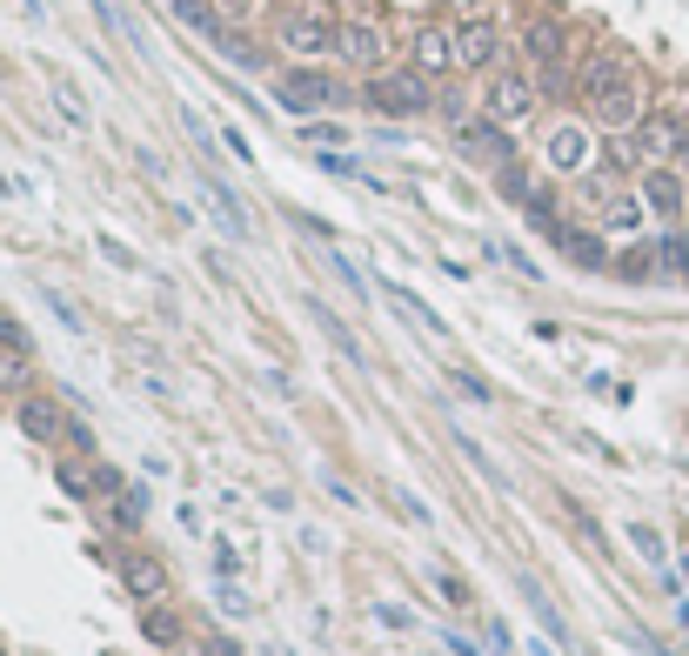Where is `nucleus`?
Returning <instances> with one entry per match:
<instances>
[{
	"label": "nucleus",
	"instance_id": "1",
	"mask_svg": "<svg viewBox=\"0 0 689 656\" xmlns=\"http://www.w3.org/2000/svg\"><path fill=\"white\" fill-rule=\"evenodd\" d=\"M275 34H282V47L295 54V61H328V54H341V21L328 14V8H315V0H295V8H282V21H275Z\"/></svg>",
	"mask_w": 689,
	"mask_h": 656
},
{
	"label": "nucleus",
	"instance_id": "2",
	"mask_svg": "<svg viewBox=\"0 0 689 656\" xmlns=\"http://www.w3.org/2000/svg\"><path fill=\"white\" fill-rule=\"evenodd\" d=\"M362 101H369L375 114L408 121V114H428V108H436V88H428V74H422V67H382V74H369Z\"/></svg>",
	"mask_w": 689,
	"mask_h": 656
},
{
	"label": "nucleus",
	"instance_id": "3",
	"mask_svg": "<svg viewBox=\"0 0 689 656\" xmlns=\"http://www.w3.org/2000/svg\"><path fill=\"white\" fill-rule=\"evenodd\" d=\"M341 101V80L328 74V67H315V61H302V67H288L282 80H275V108L282 114H321V108H335Z\"/></svg>",
	"mask_w": 689,
	"mask_h": 656
},
{
	"label": "nucleus",
	"instance_id": "4",
	"mask_svg": "<svg viewBox=\"0 0 689 656\" xmlns=\"http://www.w3.org/2000/svg\"><path fill=\"white\" fill-rule=\"evenodd\" d=\"M536 101H543V88H536V74H523V67H495L489 95H482L489 121H502V128H523L536 114Z\"/></svg>",
	"mask_w": 689,
	"mask_h": 656
},
{
	"label": "nucleus",
	"instance_id": "5",
	"mask_svg": "<svg viewBox=\"0 0 689 656\" xmlns=\"http://www.w3.org/2000/svg\"><path fill=\"white\" fill-rule=\"evenodd\" d=\"M589 114H595V128H610V134H636L649 114H643V80H636V67L616 80V88H602L595 101H589Z\"/></svg>",
	"mask_w": 689,
	"mask_h": 656
},
{
	"label": "nucleus",
	"instance_id": "6",
	"mask_svg": "<svg viewBox=\"0 0 689 656\" xmlns=\"http://www.w3.org/2000/svg\"><path fill=\"white\" fill-rule=\"evenodd\" d=\"M408 67H422L428 80H436V74H449V67H462V61H456V28H442V21H422V28H415V41H408Z\"/></svg>",
	"mask_w": 689,
	"mask_h": 656
},
{
	"label": "nucleus",
	"instance_id": "7",
	"mask_svg": "<svg viewBox=\"0 0 689 656\" xmlns=\"http://www.w3.org/2000/svg\"><path fill=\"white\" fill-rule=\"evenodd\" d=\"M341 61L362 67V74H382V67H389V34H382V21H341Z\"/></svg>",
	"mask_w": 689,
	"mask_h": 656
},
{
	"label": "nucleus",
	"instance_id": "8",
	"mask_svg": "<svg viewBox=\"0 0 689 656\" xmlns=\"http://www.w3.org/2000/svg\"><path fill=\"white\" fill-rule=\"evenodd\" d=\"M630 141H636V154H643V168H663V161H676V154H682L689 128H682L676 114H649V121H643Z\"/></svg>",
	"mask_w": 689,
	"mask_h": 656
},
{
	"label": "nucleus",
	"instance_id": "9",
	"mask_svg": "<svg viewBox=\"0 0 689 656\" xmlns=\"http://www.w3.org/2000/svg\"><path fill=\"white\" fill-rule=\"evenodd\" d=\"M456 141H462V154H475V161H489V168H508L515 161V141H508V128L502 121H456Z\"/></svg>",
	"mask_w": 689,
	"mask_h": 656
},
{
	"label": "nucleus",
	"instance_id": "10",
	"mask_svg": "<svg viewBox=\"0 0 689 656\" xmlns=\"http://www.w3.org/2000/svg\"><path fill=\"white\" fill-rule=\"evenodd\" d=\"M121 590H128L134 603H161V597H167V562H161L154 549H128V556H121Z\"/></svg>",
	"mask_w": 689,
	"mask_h": 656
},
{
	"label": "nucleus",
	"instance_id": "11",
	"mask_svg": "<svg viewBox=\"0 0 689 656\" xmlns=\"http://www.w3.org/2000/svg\"><path fill=\"white\" fill-rule=\"evenodd\" d=\"M495 54H502V28H495L489 14H475V21H462V28H456V61H462L469 74L495 67Z\"/></svg>",
	"mask_w": 689,
	"mask_h": 656
},
{
	"label": "nucleus",
	"instance_id": "12",
	"mask_svg": "<svg viewBox=\"0 0 689 656\" xmlns=\"http://www.w3.org/2000/svg\"><path fill=\"white\" fill-rule=\"evenodd\" d=\"M14 416H21V436H28V442H61V436H67V416H61L54 395H21Z\"/></svg>",
	"mask_w": 689,
	"mask_h": 656
},
{
	"label": "nucleus",
	"instance_id": "13",
	"mask_svg": "<svg viewBox=\"0 0 689 656\" xmlns=\"http://www.w3.org/2000/svg\"><path fill=\"white\" fill-rule=\"evenodd\" d=\"M549 168L556 175H582L589 168V128L582 121H556L549 128Z\"/></svg>",
	"mask_w": 689,
	"mask_h": 656
},
{
	"label": "nucleus",
	"instance_id": "14",
	"mask_svg": "<svg viewBox=\"0 0 689 656\" xmlns=\"http://www.w3.org/2000/svg\"><path fill=\"white\" fill-rule=\"evenodd\" d=\"M643 201H649V215H682V201H689V188H682V175L669 168H643V188H636Z\"/></svg>",
	"mask_w": 689,
	"mask_h": 656
},
{
	"label": "nucleus",
	"instance_id": "15",
	"mask_svg": "<svg viewBox=\"0 0 689 656\" xmlns=\"http://www.w3.org/2000/svg\"><path fill=\"white\" fill-rule=\"evenodd\" d=\"M549 241H556V249H569V262H576V269H610V241L589 234V228H569V221H562Z\"/></svg>",
	"mask_w": 689,
	"mask_h": 656
},
{
	"label": "nucleus",
	"instance_id": "16",
	"mask_svg": "<svg viewBox=\"0 0 689 656\" xmlns=\"http://www.w3.org/2000/svg\"><path fill=\"white\" fill-rule=\"evenodd\" d=\"M523 54L536 61V74H543V67H556V61L569 54V41H562V21H529V41H523Z\"/></svg>",
	"mask_w": 689,
	"mask_h": 656
},
{
	"label": "nucleus",
	"instance_id": "17",
	"mask_svg": "<svg viewBox=\"0 0 689 656\" xmlns=\"http://www.w3.org/2000/svg\"><path fill=\"white\" fill-rule=\"evenodd\" d=\"M201 195H208L215 221H221L234 241H248V208H241V195H234V188H221V182H201Z\"/></svg>",
	"mask_w": 689,
	"mask_h": 656
},
{
	"label": "nucleus",
	"instance_id": "18",
	"mask_svg": "<svg viewBox=\"0 0 689 656\" xmlns=\"http://www.w3.org/2000/svg\"><path fill=\"white\" fill-rule=\"evenodd\" d=\"M389 302H395V308H402L408 321H422V328H428V336H442V342H449V321H442L436 308H428V302H422L415 288H402V282H389Z\"/></svg>",
	"mask_w": 689,
	"mask_h": 656
},
{
	"label": "nucleus",
	"instance_id": "19",
	"mask_svg": "<svg viewBox=\"0 0 689 656\" xmlns=\"http://www.w3.org/2000/svg\"><path fill=\"white\" fill-rule=\"evenodd\" d=\"M643 215H649L643 195H610V208H602V228H610V234H636Z\"/></svg>",
	"mask_w": 689,
	"mask_h": 656
},
{
	"label": "nucleus",
	"instance_id": "20",
	"mask_svg": "<svg viewBox=\"0 0 689 656\" xmlns=\"http://www.w3.org/2000/svg\"><path fill=\"white\" fill-rule=\"evenodd\" d=\"M167 14H175L182 28H195V34H208V41H221L228 28H221V14L208 8V0H167Z\"/></svg>",
	"mask_w": 689,
	"mask_h": 656
},
{
	"label": "nucleus",
	"instance_id": "21",
	"mask_svg": "<svg viewBox=\"0 0 689 656\" xmlns=\"http://www.w3.org/2000/svg\"><path fill=\"white\" fill-rule=\"evenodd\" d=\"M61 489H67V503H95L101 496V469L95 462H61Z\"/></svg>",
	"mask_w": 689,
	"mask_h": 656
},
{
	"label": "nucleus",
	"instance_id": "22",
	"mask_svg": "<svg viewBox=\"0 0 689 656\" xmlns=\"http://www.w3.org/2000/svg\"><path fill=\"white\" fill-rule=\"evenodd\" d=\"M141 630H147V643H161V649H175V643L188 636V630H182V616H175V610H161V603H147Z\"/></svg>",
	"mask_w": 689,
	"mask_h": 656
},
{
	"label": "nucleus",
	"instance_id": "23",
	"mask_svg": "<svg viewBox=\"0 0 689 656\" xmlns=\"http://www.w3.org/2000/svg\"><path fill=\"white\" fill-rule=\"evenodd\" d=\"M308 308H315V321L328 328V342H335L341 356H349V362H369V356H362V342H356V328H349V321H335V308H321V302H308Z\"/></svg>",
	"mask_w": 689,
	"mask_h": 656
},
{
	"label": "nucleus",
	"instance_id": "24",
	"mask_svg": "<svg viewBox=\"0 0 689 656\" xmlns=\"http://www.w3.org/2000/svg\"><path fill=\"white\" fill-rule=\"evenodd\" d=\"M656 262H663L669 282H689V234H663L656 241Z\"/></svg>",
	"mask_w": 689,
	"mask_h": 656
},
{
	"label": "nucleus",
	"instance_id": "25",
	"mask_svg": "<svg viewBox=\"0 0 689 656\" xmlns=\"http://www.w3.org/2000/svg\"><path fill=\"white\" fill-rule=\"evenodd\" d=\"M495 188H502L508 201H523V208L536 201V175L523 168V161H508V168H495Z\"/></svg>",
	"mask_w": 689,
	"mask_h": 656
},
{
	"label": "nucleus",
	"instance_id": "26",
	"mask_svg": "<svg viewBox=\"0 0 689 656\" xmlns=\"http://www.w3.org/2000/svg\"><path fill=\"white\" fill-rule=\"evenodd\" d=\"M141 516H147V496H141V489H121V496L108 503V523H114V529H141Z\"/></svg>",
	"mask_w": 689,
	"mask_h": 656
},
{
	"label": "nucleus",
	"instance_id": "27",
	"mask_svg": "<svg viewBox=\"0 0 689 656\" xmlns=\"http://www.w3.org/2000/svg\"><path fill=\"white\" fill-rule=\"evenodd\" d=\"M616 275L623 282H649V275H663V262H656V249H623L616 255Z\"/></svg>",
	"mask_w": 689,
	"mask_h": 656
},
{
	"label": "nucleus",
	"instance_id": "28",
	"mask_svg": "<svg viewBox=\"0 0 689 656\" xmlns=\"http://www.w3.org/2000/svg\"><path fill=\"white\" fill-rule=\"evenodd\" d=\"M523 597H529V610L543 616V630H549V636H562V616H556V603L543 597V583H536V577H523Z\"/></svg>",
	"mask_w": 689,
	"mask_h": 656
},
{
	"label": "nucleus",
	"instance_id": "29",
	"mask_svg": "<svg viewBox=\"0 0 689 656\" xmlns=\"http://www.w3.org/2000/svg\"><path fill=\"white\" fill-rule=\"evenodd\" d=\"M428 577H436V590H442V597H449L456 610H469V603H475V590H469V583L456 577V569H442V562H436V569H428Z\"/></svg>",
	"mask_w": 689,
	"mask_h": 656
},
{
	"label": "nucleus",
	"instance_id": "30",
	"mask_svg": "<svg viewBox=\"0 0 689 656\" xmlns=\"http://www.w3.org/2000/svg\"><path fill=\"white\" fill-rule=\"evenodd\" d=\"M630 543H636V549H643V562H656V569H663V562H669V549H663V536H656V529H649V523H630Z\"/></svg>",
	"mask_w": 689,
	"mask_h": 656
},
{
	"label": "nucleus",
	"instance_id": "31",
	"mask_svg": "<svg viewBox=\"0 0 689 656\" xmlns=\"http://www.w3.org/2000/svg\"><path fill=\"white\" fill-rule=\"evenodd\" d=\"M215 47H221V54H228L234 67H262V47H254V41H241V34H221Z\"/></svg>",
	"mask_w": 689,
	"mask_h": 656
},
{
	"label": "nucleus",
	"instance_id": "32",
	"mask_svg": "<svg viewBox=\"0 0 689 656\" xmlns=\"http://www.w3.org/2000/svg\"><path fill=\"white\" fill-rule=\"evenodd\" d=\"M215 603H221V616H228V623H241V616H254V610H248V597H241V590H234L228 577H221V590H215Z\"/></svg>",
	"mask_w": 689,
	"mask_h": 656
},
{
	"label": "nucleus",
	"instance_id": "33",
	"mask_svg": "<svg viewBox=\"0 0 689 656\" xmlns=\"http://www.w3.org/2000/svg\"><path fill=\"white\" fill-rule=\"evenodd\" d=\"M28 382V356L21 349H0V389H21Z\"/></svg>",
	"mask_w": 689,
	"mask_h": 656
},
{
	"label": "nucleus",
	"instance_id": "34",
	"mask_svg": "<svg viewBox=\"0 0 689 656\" xmlns=\"http://www.w3.org/2000/svg\"><path fill=\"white\" fill-rule=\"evenodd\" d=\"M449 382H456V389H462L469 402H495V389H489L482 375H469V369H449Z\"/></svg>",
	"mask_w": 689,
	"mask_h": 656
},
{
	"label": "nucleus",
	"instance_id": "35",
	"mask_svg": "<svg viewBox=\"0 0 689 656\" xmlns=\"http://www.w3.org/2000/svg\"><path fill=\"white\" fill-rule=\"evenodd\" d=\"M0 349H21V356H28V328H21L8 308H0Z\"/></svg>",
	"mask_w": 689,
	"mask_h": 656
},
{
	"label": "nucleus",
	"instance_id": "36",
	"mask_svg": "<svg viewBox=\"0 0 689 656\" xmlns=\"http://www.w3.org/2000/svg\"><path fill=\"white\" fill-rule=\"evenodd\" d=\"M54 101H61V114H67V128H88V108L74 101V88H54Z\"/></svg>",
	"mask_w": 689,
	"mask_h": 656
},
{
	"label": "nucleus",
	"instance_id": "37",
	"mask_svg": "<svg viewBox=\"0 0 689 656\" xmlns=\"http://www.w3.org/2000/svg\"><path fill=\"white\" fill-rule=\"evenodd\" d=\"M302 134H308V141H321V147H328V141H335V147H341V141H349V134H341V128H328V121H308Z\"/></svg>",
	"mask_w": 689,
	"mask_h": 656
},
{
	"label": "nucleus",
	"instance_id": "38",
	"mask_svg": "<svg viewBox=\"0 0 689 656\" xmlns=\"http://www.w3.org/2000/svg\"><path fill=\"white\" fill-rule=\"evenodd\" d=\"M182 128H188V141H195V147H215V134H208V121H201V114H182Z\"/></svg>",
	"mask_w": 689,
	"mask_h": 656
},
{
	"label": "nucleus",
	"instance_id": "39",
	"mask_svg": "<svg viewBox=\"0 0 689 656\" xmlns=\"http://www.w3.org/2000/svg\"><path fill=\"white\" fill-rule=\"evenodd\" d=\"M321 482H328V496H335V503H349V510H356V489H349V482H341V475H335V469H328V475H321Z\"/></svg>",
	"mask_w": 689,
	"mask_h": 656
},
{
	"label": "nucleus",
	"instance_id": "40",
	"mask_svg": "<svg viewBox=\"0 0 689 656\" xmlns=\"http://www.w3.org/2000/svg\"><path fill=\"white\" fill-rule=\"evenodd\" d=\"M395 503H402V516H408V523H428V503H422V496H408V489H402Z\"/></svg>",
	"mask_w": 689,
	"mask_h": 656
},
{
	"label": "nucleus",
	"instance_id": "41",
	"mask_svg": "<svg viewBox=\"0 0 689 656\" xmlns=\"http://www.w3.org/2000/svg\"><path fill=\"white\" fill-rule=\"evenodd\" d=\"M47 308H54V315H61L67 328H80V315H74V302H67V295H54V288H47Z\"/></svg>",
	"mask_w": 689,
	"mask_h": 656
},
{
	"label": "nucleus",
	"instance_id": "42",
	"mask_svg": "<svg viewBox=\"0 0 689 656\" xmlns=\"http://www.w3.org/2000/svg\"><path fill=\"white\" fill-rule=\"evenodd\" d=\"M221 141H228V154H241V161H248V154H254V147H248V134H241V128H221Z\"/></svg>",
	"mask_w": 689,
	"mask_h": 656
},
{
	"label": "nucleus",
	"instance_id": "43",
	"mask_svg": "<svg viewBox=\"0 0 689 656\" xmlns=\"http://www.w3.org/2000/svg\"><path fill=\"white\" fill-rule=\"evenodd\" d=\"M375 616H382V623H389V630H408V610H402V603H382V610H375Z\"/></svg>",
	"mask_w": 689,
	"mask_h": 656
},
{
	"label": "nucleus",
	"instance_id": "44",
	"mask_svg": "<svg viewBox=\"0 0 689 656\" xmlns=\"http://www.w3.org/2000/svg\"><path fill=\"white\" fill-rule=\"evenodd\" d=\"M442 649L449 656H475V643H462V636H442Z\"/></svg>",
	"mask_w": 689,
	"mask_h": 656
},
{
	"label": "nucleus",
	"instance_id": "45",
	"mask_svg": "<svg viewBox=\"0 0 689 656\" xmlns=\"http://www.w3.org/2000/svg\"><path fill=\"white\" fill-rule=\"evenodd\" d=\"M529 656H549V643H529Z\"/></svg>",
	"mask_w": 689,
	"mask_h": 656
},
{
	"label": "nucleus",
	"instance_id": "46",
	"mask_svg": "<svg viewBox=\"0 0 689 656\" xmlns=\"http://www.w3.org/2000/svg\"><path fill=\"white\" fill-rule=\"evenodd\" d=\"M262 656H288V649H282V643H269V649H262Z\"/></svg>",
	"mask_w": 689,
	"mask_h": 656
}]
</instances>
